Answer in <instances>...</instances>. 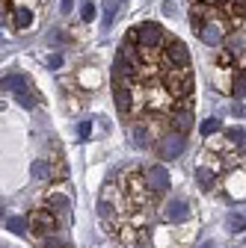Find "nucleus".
Segmentation results:
<instances>
[{
    "mask_svg": "<svg viewBox=\"0 0 246 248\" xmlns=\"http://www.w3.org/2000/svg\"><path fill=\"white\" fill-rule=\"evenodd\" d=\"M131 42H137L142 50H158V47H166V33L160 30V24H151V21H142L140 27H134L128 33Z\"/></svg>",
    "mask_w": 246,
    "mask_h": 248,
    "instance_id": "nucleus-1",
    "label": "nucleus"
},
{
    "mask_svg": "<svg viewBox=\"0 0 246 248\" xmlns=\"http://www.w3.org/2000/svg\"><path fill=\"white\" fill-rule=\"evenodd\" d=\"M184 148H187V139H184L181 130H169V133H163L160 142L155 145V151H158V157H160V160H175V157H181Z\"/></svg>",
    "mask_w": 246,
    "mask_h": 248,
    "instance_id": "nucleus-2",
    "label": "nucleus"
},
{
    "mask_svg": "<svg viewBox=\"0 0 246 248\" xmlns=\"http://www.w3.org/2000/svg\"><path fill=\"white\" fill-rule=\"evenodd\" d=\"M166 62H169L172 68H187L190 50H187V45H184L181 39H169L166 42Z\"/></svg>",
    "mask_w": 246,
    "mask_h": 248,
    "instance_id": "nucleus-3",
    "label": "nucleus"
},
{
    "mask_svg": "<svg viewBox=\"0 0 246 248\" xmlns=\"http://www.w3.org/2000/svg\"><path fill=\"white\" fill-rule=\"evenodd\" d=\"M199 39H202L205 45H211V47H220V45L226 42V27H223V21H220V18L208 21V24L199 30Z\"/></svg>",
    "mask_w": 246,
    "mask_h": 248,
    "instance_id": "nucleus-4",
    "label": "nucleus"
},
{
    "mask_svg": "<svg viewBox=\"0 0 246 248\" xmlns=\"http://www.w3.org/2000/svg\"><path fill=\"white\" fill-rule=\"evenodd\" d=\"M33 228H36V233H42V236H51L53 231H56V213L48 207V210H39V213H33Z\"/></svg>",
    "mask_w": 246,
    "mask_h": 248,
    "instance_id": "nucleus-5",
    "label": "nucleus"
},
{
    "mask_svg": "<svg viewBox=\"0 0 246 248\" xmlns=\"http://www.w3.org/2000/svg\"><path fill=\"white\" fill-rule=\"evenodd\" d=\"M145 186L151 192H166V186H169V171L163 166H151L145 171Z\"/></svg>",
    "mask_w": 246,
    "mask_h": 248,
    "instance_id": "nucleus-6",
    "label": "nucleus"
},
{
    "mask_svg": "<svg viewBox=\"0 0 246 248\" xmlns=\"http://www.w3.org/2000/svg\"><path fill=\"white\" fill-rule=\"evenodd\" d=\"M163 219H166V222H184V219H190V207H187V201H181V198L169 201V204L163 207Z\"/></svg>",
    "mask_w": 246,
    "mask_h": 248,
    "instance_id": "nucleus-7",
    "label": "nucleus"
},
{
    "mask_svg": "<svg viewBox=\"0 0 246 248\" xmlns=\"http://www.w3.org/2000/svg\"><path fill=\"white\" fill-rule=\"evenodd\" d=\"M113 101H116V109H122V112H128L134 107V98H131L128 83H116L113 86Z\"/></svg>",
    "mask_w": 246,
    "mask_h": 248,
    "instance_id": "nucleus-8",
    "label": "nucleus"
},
{
    "mask_svg": "<svg viewBox=\"0 0 246 248\" xmlns=\"http://www.w3.org/2000/svg\"><path fill=\"white\" fill-rule=\"evenodd\" d=\"M208 6H211V3H208ZM208 6H205V0H202L199 6H193V12H190V27H193V30H202L208 21H213V18H211L213 9H208Z\"/></svg>",
    "mask_w": 246,
    "mask_h": 248,
    "instance_id": "nucleus-9",
    "label": "nucleus"
},
{
    "mask_svg": "<svg viewBox=\"0 0 246 248\" xmlns=\"http://www.w3.org/2000/svg\"><path fill=\"white\" fill-rule=\"evenodd\" d=\"M172 124H175V130H181V133H187L190 127H193V112L190 109H175L172 112Z\"/></svg>",
    "mask_w": 246,
    "mask_h": 248,
    "instance_id": "nucleus-10",
    "label": "nucleus"
},
{
    "mask_svg": "<svg viewBox=\"0 0 246 248\" xmlns=\"http://www.w3.org/2000/svg\"><path fill=\"white\" fill-rule=\"evenodd\" d=\"M3 89L12 92V95L27 92V77H21V74H6V77H3Z\"/></svg>",
    "mask_w": 246,
    "mask_h": 248,
    "instance_id": "nucleus-11",
    "label": "nucleus"
},
{
    "mask_svg": "<svg viewBox=\"0 0 246 248\" xmlns=\"http://www.w3.org/2000/svg\"><path fill=\"white\" fill-rule=\"evenodd\" d=\"M169 92H172V95H178V98L190 95V77H172L169 74Z\"/></svg>",
    "mask_w": 246,
    "mask_h": 248,
    "instance_id": "nucleus-12",
    "label": "nucleus"
},
{
    "mask_svg": "<svg viewBox=\"0 0 246 248\" xmlns=\"http://www.w3.org/2000/svg\"><path fill=\"white\" fill-rule=\"evenodd\" d=\"M3 228L15 236H27V219H21V216H9V219H3Z\"/></svg>",
    "mask_w": 246,
    "mask_h": 248,
    "instance_id": "nucleus-13",
    "label": "nucleus"
},
{
    "mask_svg": "<svg viewBox=\"0 0 246 248\" xmlns=\"http://www.w3.org/2000/svg\"><path fill=\"white\" fill-rule=\"evenodd\" d=\"M196 180H199L202 189H213V183H217V174H213V169H208V166H199V169H196Z\"/></svg>",
    "mask_w": 246,
    "mask_h": 248,
    "instance_id": "nucleus-14",
    "label": "nucleus"
},
{
    "mask_svg": "<svg viewBox=\"0 0 246 248\" xmlns=\"http://www.w3.org/2000/svg\"><path fill=\"white\" fill-rule=\"evenodd\" d=\"M116 9H119V0H104V12H101V27L107 30L116 18Z\"/></svg>",
    "mask_w": 246,
    "mask_h": 248,
    "instance_id": "nucleus-15",
    "label": "nucleus"
},
{
    "mask_svg": "<svg viewBox=\"0 0 246 248\" xmlns=\"http://www.w3.org/2000/svg\"><path fill=\"white\" fill-rule=\"evenodd\" d=\"M48 207L53 210V213H59V216H69V198H63V195H51L48 198Z\"/></svg>",
    "mask_w": 246,
    "mask_h": 248,
    "instance_id": "nucleus-16",
    "label": "nucleus"
},
{
    "mask_svg": "<svg viewBox=\"0 0 246 248\" xmlns=\"http://www.w3.org/2000/svg\"><path fill=\"white\" fill-rule=\"evenodd\" d=\"M228 231H231V233L246 231V213H231V216H228Z\"/></svg>",
    "mask_w": 246,
    "mask_h": 248,
    "instance_id": "nucleus-17",
    "label": "nucleus"
},
{
    "mask_svg": "<svg viewBox=\"0 0 246 248\" xmlns=\"http://www.w3.org/2000/svg\"><path fill=\"white\" fill-rule=\"evenodd\" d=\"M12 21H15L18 30H27L30 24H33V12H30V9H15V18Z\"/></svg>",
    "mask_w": 246,
    "mask_h": 248,
    "instance_id": "nucleus-18",
    "label": "nucleus"
},
{
    "mask_svg": "<svg viewBox=\"0 0 246 248\" xmlns=\"http://www.w3.org/2000/svg\"><path fill=\"white\" fill-rule=\"evenodd\" d=\"M217 130H220V118H205V121L199 124V133H202V136H213Z\"/></svg>",
    "mask_w": 246,
    "mask_h": 248,
    "instance_id": "nucleus-19",
    "label": "nucleus"
},
{
    "mask_svg": "<svg viewBox=\"0 0 246 248\" xmlns=\"http://www.w3.org/2000/svg\"><path fill=\"white\" fill-rule=\"evenodd\" d=\"M234 98H246V71H240L237 77H234Z\"/></svg>",
    "mask_w": 246,
    "mask_h": 248,
    "instance_id": "nucleus-20",
    "label": "nucleus"
},
{
    "mask_svg": "<svg viewBox=\"0 0 246 248\" xmlns=\"http://www.w3.org/2000/svg\"><path fill=\"white\" fill-rule=\"evenodd\" d=\"M228 139H231L234 145H243V148H246V130H243V127H231V130H228Z\"/></svg>",
    "mask_w": 246,
    "mask_h": 248,
    "instance_id": "nucleus-21",
    "label": "nucleus"
},
{
    "mask_svg": "<svg viewBox=\"0 0 246 248\" xmlns=\"http://www.w3.org/2000/svg\"><path fill=\"white\" fill-rule=\"evenodd\" d=\"M80 18H83V21H92V18H95V3H92V0H86V3L80 6Z\"/></svg>",
    "mask_w": 246,
    "mask_h": 248,
    "instance_id": "nucleus-22",
    "label": "nucleus"
},
{
    "mask_svg": "<svg viewBox=\"0 0 246 248\" xmlns=\"http://www.w3.org/2000/svg\"><path fill=\"white\" fill-rule=\"evenodd\" d=\"M92 136V121H80V127H77V139L80 142H86Z\"/></svg>",
    "mask_w": 246,
    "mask_h": 248,
    "instance_id": "nucleus-23",
    "label": "nucleus"
},
{
    "mask_svg": "<svg viewBox=\"0 0 246 248\" xmlns=\"http://www.w3.org/2000/svg\"><path fill=\"white\" fill-rule=\"evenodd\" d=\"M15 98H18V104H21V107H27V109H33V104H36V101H33V95H30V92H18Z\"/></svg>",
    "mask_w": 246,
    "mask_h": 248,
    "instance_id": "nucleus-24",
    "label": "nucleus"
},
{
    "mask_svg": "<svg viewBox=\"0 0 246 248\" xmlns=\"http://www.w3.org/2000/svg\"><path fill=\"white\" fill-rule=\"evenodd\" d=\"M30 171H33V177H39V180L48 177V166L45 163H33V166H30Z\"/></svg>",
    "mask_w": 246,
    "mask_h": 248,
    "instance_id": "nucleus-25",
    "label": "nucleus"
},
{
    "mask_svg": "<svg viewBox=\"0 0 246 248\" xmlns=\"http://www.w3.org/2000/svg\"><path fill=\"white\" fill-rule=\"evenodd\" d=\"M74 9V0H59V12H63V15H69Z\"/></svg>",
    "mask_w": 246,
    "mask_h": 248,
    "instance_id": "nucleus-26",
    "label": "nucleus"
},
{
    "mask_svg": "<svg viewBox=\"0 0 246 248\" xmlns=\"http://www.w3.org/2000/svg\"><path fill=\"white\" fill-rule=\"evenodd\" d=\"M59 65H63V56H59V53L48 56V68H59Z\"/></svg>",
    "mask_w": 246,
    "mask_h": 248,
    "instance_id": "nucleus-27",
    "label": "nucleus"
},
{
    "mask_svg": "<svg viewBox=\"0 0 246 248\" xmlns=\"http://www.w3.org/2000/svg\"><path fill=\"white\" fill-rule=\"evenodd\" d=\"M231 59H234V53H231V50H223V56H220L217 62H220V65H231Z\"/></svg>",
    "mask_w": 246,
    "mask_h": 248,
    "instance_id": "nucleus-28",
    "label": "nucleus"
},
{
    "mask_svg": "<svg viewBox=\"0 0 246 248\" xmlns=\"http://www.w3.org/2000/svg\"><path fill=\"white\" fill-rule=\"evenodd\" d=\"M163 15H175V3H172V0H163Z\"/></svg>",
    "mask_w": 246,
    "mask_h": 248,
    "instance_id": "nucleus-29",
    "label": "nucleus"
},
{
    "mask_svg": "<svg viewBox=\"0 0 246 248\" xmlns=\"http://www.w3.org/2000/svg\"><path fill=\"white\" fill-rule=\"evenodd\" d=\"M231 3L237 6V12H234V15H246V0H231Z\"/></svg>",
    "mask_w": 246,
    "mask_h": 248,
    "instance_id": "nucleus-30",
    "label": "nucleus"
},
{
    "mask_svg": "<svg viewBox=\"0 0 246 248\" xmlns=\"http://www.w3.org/2000/svg\"><path fill=\"white\" fill-rule=\"evenodd\" d=\"M134 139H137V145H142V148H145V130H137V136H134Z\"/></svg>",
    "mask_w": 246,
    "mask_h": 248,
    "instance_id": "nucleus-31",
    "label": "nucleus"
},
{
    "mask_svg": "<svg viewBox=\"0 0 246 248\" xmlns=\"http://www.w3.org/2000/svg\"><path fill=\"white\" fill-rule=\"evenodd\" d=\"M205 3H211V6H228L231 0H205Z\"/></svg>",
    "mask_w": 246,
    "mask_h": 248,
    "instance_id": "nucleus-32",
    "label": "nucleus"
},
{
    "mask_svg": "<svg viewBox=\"0 0 246 248\" xmlns=\"http://www.w3.org/2000/svg\"><path fill=\"white\" fill-rule=\"evenodd\" d=\"M199 248H217V242H213V239H208V242H202Z\"/></svg>",
    "mask_w": 246,
    "mask_h": 248,
    "instance_id": "nucleus-33",
    "label": "nucleus"
}]
</instances>
